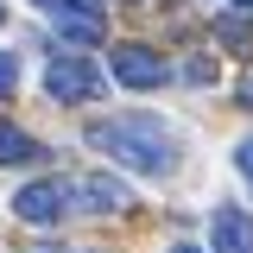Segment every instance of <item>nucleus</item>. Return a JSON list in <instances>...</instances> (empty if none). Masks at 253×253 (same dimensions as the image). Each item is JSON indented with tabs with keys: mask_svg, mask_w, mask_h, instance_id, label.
<instances>
[{
	"mask_svg": "<svg viewBox=\"0 0 253 253\" xmlns=\"http://www.w3.org/2000/svg\"><path fill=\"white\" fill-rule=\"evenodd\" d=\"M32 253H76V247H32Z\"/></svg>",
	"mask_w": 253,
	"mask_h": 253,
	"instance_id": "4468645a",
	"label": "nucleus"
},
{
	"mask_svg": "<svg viewBox=\"0 0 253 253\" xmlns=\"http://www.w3.org/2000/svg\"><path fill=\"white\" fill-rule=\"evenodd\" d=\"M13 89H19V57H13V51H0V101H6Z\"/></svg>",
	"mask_w": 253,
	"mask_h": 253,
	"instance_id": "9d476101",
	"label": "nucleus"
},
{
	"mask_svg": "<svg viewBox=\"0 0 253 253\" xmlns=\"http://www.w3.org/2000/svg\"><path fill=\"white\" fill-rule=\"evenodd\" d=\"M114 83L126 89H158V83H171V63L146 51V44H114Z\"/></svg>",
	"mask_w": 253,
	"mask_h": 253,
	"instance_id": "39448f33",
	"label": "nucleus"
},
{
	"mask_svg": "<svg viewBox=\"0 0 253 253\" xmlns=\"http://www.w3.org/2000/svg\"><path fill=\"white\" fill-rule=\"evenodd\" d=\"M101 89H108V76L89 57H51L44 63V95L51 101H95Z\"/></svg>",
	"mask_w": 253,
	"mask_h": 253,
	"instance_id": "7ed1b4c3",
	"label": "nucleus"
},
{
	"mask_svg": "<svg viewBox=\"0 0 253 253\" xmlns=\"http://www.w3.org/2000/svg\"><path fill=\"white\" fill-rule=\"evenodd\" d=\"M209 247H215V253H253V221L241 215V209H215V221H209Z\"/></svg>",
	"mask_w": 253,
	"mask_h": 253,
	"instance_id": "0eeeda50",
	"label": "nucleus"
},
{
	"mask_svg": "<svg viewBox=\"0 0 253 253\" xmlns=\"http://www.w3.org/2000/svg\"><path fill=\"white\" fill-rule=\"evenodd\" d=\"M44 158V146L32 139L26 126H13V121H0V165H38Z\"/></svg>",
	"mask_w": 253,
	"mask_h": 253,
	"instance_id": "6e6552de",
	"label": "nucleus"
},
{
	"mask_svg": "<svg viewBox=\"0 0 253 253\" xmlns=\"http://www.w3.org/2000/svg\"><path fill=\"white\" fill-rule=\"evenodd\" d=\"M70 209H76V184H63V177H38L13 196V215L32 221V228H57Z\"/></svg>",
	"mask_w": 253,
	"mask_h": 253,
	"instance_id": "f03ea898",
	"label": "nucleus"
},
{
	"mask_svg": "<svg viewBox=\"0 0 253 253\" xmlns=\"http://www.w3.org/2000/svg\"><path fill=\"white\" fill-rule=\"evenodd\" d=\"M171 253H203V247H190V241H184V247H171Z\"/></svg>",
	"mask_w": 253,
	"mask_h": 253,
	"instance_id": "2eb2a0df",
	"label": "nucleus"
},
{
	"mask_svg": "<svg viewBox=\"0 0 253 253\" xmlns=\"http://www.w3.org/2000/svg\"><path fill=\"white\" fill-rule=\"evenodd\" d=\"M184 83H196V89L215 83V63H209V57H190V63H184Z\"/></svg>",
	"mask_w": 253,
	"mask_h": 253,
	"instance_id": "9b49d317",
	"label": "nucleus"
},
{
	"mask_svg": "<svg viewBox=\"0 0 253 253\" xmlns=\"http://www.w3.org/2000/svg\"><path fill=\"white\" fill-rule=\"evenodd\" d=\"M38 6L51 13L57 38H70V44H95V38L108 32V13H101V0H38Z\"/></svg>",
	"mask_w": 253,
	"mask_h": 253,
	"instance_id": "20e7f679",
	"label": "nucleus"
},
{
	"mask_svg": "<svg viewBox=\"0 0 253 253\" xmlns=\"http://www.w3.org/2000/svg\"><path fill=\"white\" fill-rule=\"evenodd\" d=\"M241 101H247V108H253V76H247V83H241Z\"/></svg>",
	"mask_w": 253,
	"mask_h": 253,
	"instance_id": "ddd939ff",
	"label": "nucleus"
},
{
	"mask_svg": "<svg viewBox=\"0 0 253 253\" xmlns=\"http://www.w3.org/2000/svg\"><path fill=\"white\" fill-rule=\"evenodd\" d=\"M89 146L108 152L114 165L139 171V177H165L177 165V133L158 121V114H114V121H95L89 126Z\"/></svg>",
	"mask_w": 253,
	"mask_h": 253,
	"instance_id": "f257e3e1",
	"label": "nucleus"
},
{
	"mask_svg": "<svg viewBox=\"0 0 253 253\" xmlns=\"http://www.w3.org/2000/svg\"><path fill=\"white\" fill-rule=\"evenodd\" d=\"M126 203V184L121 177H101V171H89V177H76V209H95V215H121Z\"/></svg>",
	"mask_w": 253,
	"mask_h": 253,
	"instance_id": "423d86ee",
	"label": "nucleus"
},
{
	"mask_svg": "<svg viewBox=\"0 0 253 253\" xmlns=\"http://www.w3.org/2000/svg\"><path fill=\"white\" fill-rule=\"evenodd\" d=\"M215 38L228 51H253V19H215Z\"/></svg>",
	"mask_w": 253,
	"mask_h": 253,
	"instance_id": "1a4fd4ad",
	"label": "nucleus"
},
{
	"mask_svg": "<svg viewBox=\"0 0 253 253\" xmlns=\"http://www.w3.org/2000/svg\"><path fill=\"white\" fill-rule=\"evenodd\" d=\"M234 165H241V177L253 184V139H241V146H234Z\"/></svg>",
	"mask_w": 253,
	"mask_h": 253,
	"instance_id": "f8f14e48",
	"label": "nucleus"
},
{
	"mask_svg": "<svg viewBox=\"0 0 253 253\" xmlns=\"http://www.w3.org/2000/svg\"><path fill=\"white\" fill-rule=\"evenodd\" d=\"M234 6H241V13H253V0H234Z\"/></svg>",
	"mask_w": 253,
	"mask_h": 253,
	"instance_id": "dca6fc26",
	"label": "nucleus"
},
{
	"mask_svg": "<svg viewBox=\"0 0 253 253\" xmlns=\"http://www.w3.org/2000/svg\"><path fill=\"white\" fill-rule=\"evenodd\" d=\"M0 26H6V6H0Z\"/></svg>",
	"mask_w": 253,
	"mask_h": 253,
	"instance_id": "f3484780",
	"label": "nucleus"
}]
</instances>
